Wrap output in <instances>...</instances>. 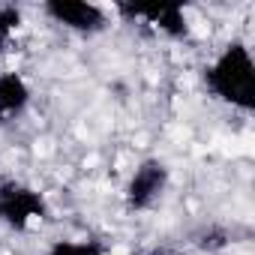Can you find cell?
I'll list each match as a JSON object with an SVG mask.
<instances>
[{
    "instance_id": "6da1fadb",
    "label": "cell",
    "mask_w": 255,
    "mask_h": 255,
    "mask_svg": "<svg viewBox=\"0 0 255 255\" xmlns=\"http://www.w3.org/2000/svg\"><path fill=\"white\" fill-rule=\"evenodd\" d=\"M204 87L210 90L213 99H219L237 111L255 108V60H252L246 42H240V39L228 42L204 66Z\"/></svg>"
},
{
    "instance_id": "5b68a950",
    "label": "cell",
    "mask_w": 255,
    "mask_h": 255,
    "mask_svg": "<svg viewBox=\"0 0 255 255\" xmlns=\"http://www.w3.org/2000/svg\"><path fill=\"white\" fill-rule=\"evenodd\" d=\"M42 12L54 24L81 36H93L108 27V12L96 3H87V0H45Z\"/></svg>"
},
{
    "instance_id": "3957f363",
    "label": "cell",
    "mask_w": 255,
    "mask_h": 255,
    "mask_svg": "<svg viewBox=\"0 0 255 255\" xmlns=\"http://www.w3.org/2000/svg\"><path fill=\"white\" fill-rule=\"evenodd\" d=\"M48 216V201L39 189L27 183L6 180L0 189V225L12 231H27L33 222H42Z\"/></svg>"
},
{
    "instance_id": "ba28073f",
    "label": "cell",
    "mask_w": 255,
    "mask_h": 255,
    "mask_svg": "<svg viewBox=\"0 0 255 255\" xmlns=\"http://www.w3.org/2000/svg\"><path fill=\"white\" fill-rule=\"evenodd\" d=\"M24 24V12L15 3H0V51H6L18 27Z\"/></svg>"
},
{
    "instance_id": "7a4b0ae2",
    "label": "cell",
    "mask_w": 255,
    "mask_h": 255,
    "mask_svg": "<svg viewBox=\"0 0 255 255\" xmlns=\"http://www.w3.org/2000/svg\"><path fill=\"white\" fill-rule=\"evenodd\" d=\"M168 183H171V171L162 159L156 156H147L135 165V171L129 174L123 186V201H126V210L129 213H144L150 207H156L162 201V195L168 192Z\"/></svg>"
},
{
    "instance_id": "9c48e42d",
    "label": "cell",
    "mask_w": 255,
    "mask_h": 255,
    "mask_svg": "<svg viewBox=\"0 0 255 255\" xmlns=\"http://www.w3.org/2000/svg\"><path fill=\"white\" fill-rule=\"evenodd\" d=\"M228 243H231V231L222 225H207L195 234V246L201 252H222Z\"/></svg>"
},
{
    "instance_id": "52a82bcc",
    "label": "cell",
    "mask_w": 255,
    "mask_h": 255,
    "mask_svg": "<svg viewBox=\"0 0 255 255\" xmlns=\"http://www.w3.org/2000/svg\"><path fill=\"white\" fill-rule=\"evenodd\" d=\"M45 255H108V246L93 237H84V240L63 237V240H54Z\"/></svg>"
},
{
    "instance_id": "277c9868",
    "label": "cell",
    "mask_w": 255,
    "mask_h": 255,
    "mask_svg": "<svg viewBox=\"0 0 255 255\" xmlns=\"http://www.w3.org/2000/svg\"><path fill=\"white\" fill-rule=\"evenodd\" d=\"M114 12L126 21H144L147 27L159 30L168 39H186L189 36V15L183 3H156V6H138V3H114Z\"/></svg>"
},
{
    "instance_id": "30bf717a",
    "label": "cell",
    "mask_w": 255,
    "mask_h": 255,
    "mask_svg": "<svg viewBox=\"0 0 255 255\" xmlns=\"http://www.w3.org/2000/svg\"><path fill=\"white\" fill-rule=\"evenodd\" d=\"M147 255H183V252L174 249V246H156V249H150Z\"/></svg>"
},
{
    "instance_id": "8fae6325",
    "label": "cell",
    "mask_w": 255,
    "mask_h": 255,
    "mask_svg": "<svg viewBox=\"0 0 255 255\" xmlns=\"http://www.w3.org/2000/svg\"><path fill=\"white\" fill-rule=\"evenodd\" d=\"M3 183H6V177H3V174H0V189H3Z\"/></svg>"
},
{
    "instance_id": "8992f818",
    "label": "cell",
    "mask_w": 255,
    "mask_h": 255,
    "mask_svg": "<svg viewBox=\"0 0 255 255\" xmlns=\"http://www.w3.org/2000/svg\"><path fill=\"white\" fill-rule=\"evenodd\" d=\"M30 99H33V90L21 72H12V69L0 72V126L21 117L27 111Z\"/></svg>"
}]
</instances>
